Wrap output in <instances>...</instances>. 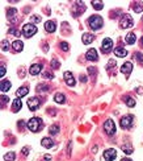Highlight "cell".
<instances>
[{
  "label": "cell",
  "instance_id": "29",
  "mask_svg": "<svg viewBox=\"0 0 143 161\" xmlns=\"http://www.w3.org/2000/svg\"><path fill=\"white\" fill-rule=\"evenodd\" d=\"M8 49H9V42H8L7 40H3V41H1V50L7 51Z\"/></svg>",
  "mask_w": 143,
  "mask_h": 161
},
{
  "label": "cell",
  "instance_id": "24",
  "mask_svg": "<svg viewBox=\"0 0 143 161\" xmlns=\"http://www.w3.org/2000/svg\"><path fill=\"white\" fill-rule=\"evenodd\" d=\"M135 40H136V38H135V34H134V33H129L126 36V42L129 45H133L134 42H135Z\"/></svg>",
  "mask_w": 143,
  "mask_h": 161
},
{
  "label": "cell",
  "instance_id": "2",
  "mask_svg": "<svg viewBox=\"0 0 143 161\" xmlns=\"http://www.w3.org/2000/svg\"><path fill=\"white\" fill-rule=\"evenodd\" d=\"M88 24L89 27H91V29H93V31H97V29H100V28L102 27V19L100 16H91L88 19Z\"/></svg>",
  "mask_w": 143,
  "mask_h": 161
},
{
  "label": "cell",
  "instance_id": "20",
  "mask_svg": "<svg viewBox=\"0 0 143 161\" xmlns=\"http://www.w3.org/2000/svg\"><path fill=\"white\" fill-rule=\"evenodd\" d=\"M12 48H13L14 51H21L24 49V44H22V41L17 40V41H14L13 44H12Z\"/></svg>",
  "mask_w": 143,
  "mask_h": 161
},
{
  "label": "cell",
  "instance_id": "8",
  "mask_svg": "<svg viewBox=\"0 0 143 161\" xmlns=\"http://www.w3.org/2000/svg\"><path fill=\"white\" fill-rule=\"evenodd\" d=\"M112 49H113V41L110 38H105V40L102 41L101 50L104 51V53H109V51H112Z\"/></svg>",
  "mask_w": 143,
  "mask_h": 161
},
{
  "label": "cell",
  "instance_id": "21",
  "mask_svg": "<svg viewBox=\"0 0 143 161\" xmlns=\"http://www.w3.org/2000/svg\"><path fill=\"white\" fill-rule=\"evenodd\" d=\"M0 89H1V93H7L8 90L11 89V82L9 81H1V86H0Z\"/></svg>",
  "mask_w": 143,
  "mask_h": 161
},
{
  "label": "cell",
  "instance_id": "25",
  "mask_svg": "<svg viewBox=\"0 0 143 161\" xmlns=\"http://www.w3.org/2000/svg\"><path fill=\"white\" fill-rule=\"evenodd\" d=\"M16 15V9L14 8H8L7 11V17L9 19V20H13V16Z\"/></svg>",
  "mask_w": 143,
  "mask_h": 161
},
{
  "label": "cell",
  "instance_id": "12",
  "mask_svg": "<svg viewBox=\"0 0 143 161\" xmlns=\"http://www.w3.org/2000/svg\"><path fill=\"white\" fill-rule=\"evenodd\" d=\"M65 81L68 86H75V78L72 77L71 71H66L65 73Z\"/></svg>",
  "mask_w": 143,
  "mask_h": 161
},
{
  "label": "cell",
  "instance_id": "6",
  "mask_svg": "<svg viewBox=\"0 0 143 161\" xmlns=\"http://www.w3.org/2000/svg\"><path fill=\"white\" fill-rule=\"evenodd\" d=\"M41 106V100L38 99V98H30V99L28 100V107H29V110L30 111H36L38 110V107Z\"/></svg>",
  "mask_w": 143,
  "mask_h": 161
},
{
  "label": "cell",
  "instance_id": "13",
  "mask_svg": "<svg viewBox=\"0 0 143 161\" xmlns=\"http://www.w3.org/2000/svg\"><path fill=\"white\" fill-rule=\"evenodd\" d=\"M55 29H57V24H55L54 21H46L45 31L49 32V33H53V32H55Z\"/></svg>",
  "mask_w": 143,
  "mask_h": 161
},
{
  "label": "cell",
  "instance_id": "34",
  "mask_svg": "<svg viewBox=\"0 0 143 161\" xmlns=\"http://www.w3.org/2000/svg\"><path fill=\"white\" fill-rule=\"evenodd\" d=\"M43 78H47V79H53V78H54V75H53V74H51L50 71H45V73H43Z\"/></svg>",
  "mask_w": 143,
  "mask_h": 161
},
{
  "label": "cell",
  "instance_id": "11",
  "mask_svg": "<svg viewBox=\"0 0 143 161\" xmlns=\"http://www.w3.org/2000/svg\"><path fill=\"white\" fill-rule=\"evenodd\" d=\"M121 73H123V74H126V75H129L130 73H131V70H133V63L131 62H125L122 66H121Z\"/></svg>",
  "mask_w": 143,
  "mask_h": 161
},
{
  "label": "cell",
  "instance_id": "19",
  "mask_svg": "<svg viewBox=\"0 0 143 161\" xmlns=\"http://www.w3.org/2000/svg\"><path fill=\"white\" fill-rule=\"evenodd\" d=\"M41 144H42V147H45V148H51L54 145V141L51 140L50 137H43L41 141Z\"/></svg>",
  "mask_w": 143,
  "mask_h": 161
},
{
  "label": "cell",
  "instance_id": "41",
  "mask_svg": "<svg viewBox=\"0 0 143 161\" xmlns=\"http://www.w3.org/2000/svg\"><path fill=\"white\" fill-rule=\"evenodd\" d=\"M88 71L92 74V75H95V73H96V70H95V67H88Z\"/></svg>",
  "mask_w": 143,
  "mask_h": 161
},
{
  "label": "cell",
  "instance_id": "3",
  "mask_svg": "<svg viewBox=\"0 0 143 161\" xmlns=\"http://www.w3.org/2000/svg\"><path fill=\"white\" fill-rule=\"evenodd\" d=\"M36 33H37V27H36V25H33V24H25L24 27H22V34H24L26 38L34 36Z\"/></svg>",
  "mask_w": 143,
  "mask_h": 161
},
{
  "label": "cell",
  "instance_id": "23",
  "mask_svg": "<svg viewBox=\"0 0 143 161\" xmlns=\"http://www.w3.org/2000/svg\"><path fill=\"white\" fill-rule=\"evenodd\" d=\"M121 149H122V152H125L126 154L133 153V147H131L130 144H123L122 147H121Z\"/></svg>",
  "mask_w": 143,
  "mask_h": 161
},
{
  "label": "cell",
  "instance_id": "44",
  "mask_svg": "<svg viewBox=\"0 0 143 161\" xmlns=\"http://www.w3.org/2000/svg\"><path fill=\"white\" fill-rule=\"evenodd\" d=\"M121 161H131V160H130V158H122Z\"/></svg>",
  "mask_w": 143,
  "mask_h": 161
},
{
  "label": "cell",
  "instance_id": "30",
  "mask_svg": "<svg viewBox=\"0 0 143 161\" xmlns=\"http://www.w3.org/2000/svg\"><path fill=\"white\" fill-rule=\"evenodd\" d=\"M134 11H135L136 13H139L143 11V3H135V7H134Z\"/></svg>",
  "mask_w": 143,
  "mask_h": 161
},
{
  "label": "cell",
  "instance_id": "1",
  "mask_svg": "<svg viewBox=\"0 0 143 161\" xmlns=\"http://www.w3.org/2000/svg\"><path fill=\"white\" fill-rule=\"evenodd\" d=\"M28 128L32 131V132H38V131L42 130V120L40 118H32L29 122H28Z\"/></svg>",
  "mask_w": 143,
  "mask_h": 161
},
{
  "label": "cell",
  "instance_id": "37",
  "mask_svg": "<svg viewBox=\"0 0 143 161\" xmlns=\"http://www.w3.org/2000/svg\"><path fill=\"white\" fill-rule=\"evenodd\" d=\"M61 49L62 50H68V44L67 42H61Z\"/></svg>",
  "mask_w": 143,
  "mask_h": 161
},
{
  "label": "cell",
  "instance_id": "4",
  "mask_svg": "<svg viewBox=\"0 0 143 161\" xmlns=\"http://www.w3.org/2000/svg\"><path fill=\"white\" fill-rule=\"evenodd\" d=\"M104 130H105V132L108 135H114V132H116V126H114V122H113L112 119H108L104 123Z\"/></svg>",
  "mask_w": 143,
  "mask_h": 161
},
{
  "label": "cell",
  "instance_id": "18",
  "mask_svg": "<svg viewBox=\"0 0 143 161\" xmlns=\"http://www.w3.org/2000/svg\"><path fill=\"white\" fill-rule=\"evenodd\" d=\"M21 106H22V103H21L20 98H17V99H14L13 103H12V110H13L14 112H18V111L21 110Z\"/></svg>",
  "mask_w": 143,
  "mask_h": 161
},
{
  "label": "cell",
  "instance_id": "43",
  "mask_svg": "<svg viewBox=\"0 0 143 161\" xmlns=\"http://www.w3.org/2000/svg\"><path fill=\"white\" fill-rule=\"evenodd\" d=\"M28 152H29V148H24V149H22V154H25V156L28 154Z\"/></svg>",
  "mask_w": 143,
  "mask_h": 161
},
{
  "label": "cell",
  "instance_id": "28",
  "mask_svg": "<svg viewBox=\"0 0 143 161\" xmlns=\"http://www.w3.org/2000/svg\"><path fill=\"white\" fill-rule=\"evenodd\" d=\"M125 102H126V104L129 107H134V106H135V100H134L133 98H130V96H126V98H125Z\"/></svg>",
  "mask_w": 143,
  "mask_h": 161
},
{
  "label": "cell",
  "instance_id": "26",
  "mask_svg": "<svg viewBox=\"0 0 143 161\" xmlns=\"http://www.w3.org/2000/svg\"><path fill=\"white\" fill-rule=\"evenodd\" d=\"M14 157H16V154L13 152H9V153L4 154V161H12V160H14Z\"/></svg>",
  "mask_w": 143,
  "mask_h": 161
},
{
  "label": "cell",
  "instance_id": "5",
  "mask_svg": "<svg viewBox=\"0 0 143 161\" xmlns=\"http://www.w3.org/2000/svg\"><path fill=\"white\" fill-rule=\"evenodd\" d=\"M119 25H121V28H123V29L131 27V25H133V17L130 16V15H123L121 21H119Z\"/></svg>",
  "mask_w": 143,
  "mask_h": 161
},
{
  "label": "cell",
  "instance_id": "14",
  "mask_svg": "<svg viewBox=\"0 0 143 161\" xmlns=\"http://www.w3.org/2000/svg\"><path fill=\"white\" fill-rule=\"evenodd\" d=\"M93 40H95V36H93V34H91V33H84V34H83V37H82L83 44H85V45H88V44H91V42H93Z\"/></svg>",
  "mask_w": 143,
  "mask_h": 161
},
{
  "label": "cell",
  "instance_id": "9",
  "mask_svg": "<svg viewBox=\"0 0 143 161\" xmlns=\"http://www.w3.org/2000/svg\"><path fill=\"white\" fill-rule=\"evenodd\" d=\"M133 119L134 118L131 115H126V116H123L121 119V127L122 128H129L131 127V124H133Z\"/></svg>",
  "mask_w": 143,
  "mask_h": 161
},
{
  "label": "cell",
  "instance_id": "39",
  "mask_svg": "<svg viewBox=\"0 0 143 161\" xmlns=\"http://www.w3.org/2000/svg\"><path fill=\"white\" fill-rule=\"evenodd\" d=\"M5 71H7V69H5V66H4V65H1V66H0V75H1V77H4V74H5Z\"/></svg>",
  "mask_w": 143,
  "mask_h": 161
},
{
  "label": "cell",
  "instance_id": "36",
  "mask_svg": "<svg viewBox=\"0 0 143 161\" xmlns=\"http://www.w3.org/2000/svg\"><path fill=\"white\" fill-rule=\"evenodd\" d=\"M32 23H36V24H37V23H40V21H41V17L40 16H32Z\"/></svg>",
  "mask_w": 143,
  "mask_h": 161
},
{
  "label": "cell",
  "instance_id": "35",
  "mask_svg": "<svg viewBox=\"0 0 143 161\" xmlns=\"http://www.w3.org/2000/svg\"><path fill=\"white\" fill-rule=\"evenodd\" d=\"M51 66H53L54 69H58L59 66H61V63H59L57 59H53V61H51Z\"/></svg>",
  "mask_w": 143,
  "mask_h": 161
},
{
  "label": "cell",
  "instance_id": "7",
  "mask_svg": "<svg viewBox=\"0 0 143 161\" xmlns=\"http://www.w3.org/2000/svg\"><path fill=\"white\" fill-rule=\"evenodd\" d=\"M117 157V152L116 149H113V148H109V149H106L104 152V158L105 161H114V158Z\"/></svg>",
  "mask_w": 143,
  "mask_h": 161
},
{
  "label": "cell",
  "instance_id": "27",
  "mask_svg": "<svg viewBox=\"0 0 143 161\" xmlns=\"http://www.w3.org/2000/svg\"><path fill=\"white\" fill-rule=\"evenodd\" d=\"M49 131H50V134H51V135H57V134L59 132V126H57V124H53Z\"/></svg>",
  "mask_w": 143,
  "mask_h": 161
},
{
  "label": "cell",
  "instance_id": "31",
  "mask_svg": "<svg viewBox=\"0 0 143 161\" xmlns=\"http://www.w3.org/2000/svg\"><path fill=\"white\" fill-rule=\"evenodd\" d=\"M92 5L95 9H102V7H104V4L101 1H92Z\"/></svg>",
  "mask_w": 143,
  "mask_h": 161
},
{
  "label": "cell",
  "instance_id": "42",
  "mask_svg": "<svg viewBox=\"0 0 143 161\" xmlns=\"http://www.w3.org/2000/svg\"><path fill=\"white\" fill-rule=\"evenodd\" d=\"M8 100H9V99H8V96H1V102H3V103H7L8 102Z\"/></svg>",
  "mask_w": 143,
  "mask_h": 161
},
{
  "label": "cell",
  "instance_id": "15",
  "mask_svg": "<svg viewBox=\"0 0 143 161\" xmlns=\"http://www.w3.org/2000/svg\"><path fill=\"white\" fill-rule=\"evenodd\" d=\"M41 70H42V65L41 63H36V65H32L30 66V74L32 75H37V74H40L41 73Z\"/></svg>",
  "mask_w": 143,
  "mask_h": 161
},
{
  "label": "cell",
  "instance_id": "22",
  "mask_svg": "<svg viewBox=\"0 0 143 161\" xmlns=\"http://www.w3.org/2000/svg\"><path fill=\"white\" fill-rule=\"evenodd\" d=\"M54 100L57 103H65L66 98H65V95H63V94L58 93V94H55V95H54Z\"/></svg>",
  "mask_w": 143,
  "mask_h": 161
},
{
  "label": "cell",
  "instance_id": "40",
  "mask_svg": "<svg viewBox=\"0 0 143 161\" xmlns=\"http://www.w3.org/2000/svg\"><path fill=\"white\" fill-rule=\"evenodd\" d=\"M113 66H116V61H114V59H110L109 63H108V70H109V67H113Z\"/></svg>",
  "mask_w": 143,
  "mask_h": 161
},
{
  "label": "cell",
  "instance_id": "17",
  "mask_svg": "<svg viewBox=\"0 0 143 161\" xmlns=\"http://www.w3.org/2000/svg\"><path fill=\"white\" fill-rule=\"evenodd\" d=\"M28 93H29V89H28L26 86H22V87H20V89L16 91V95H17V98H22V96H25Z\"/></svg>",
  "mask_w": 143,
  "mask_h": 161
},
{
  "label": "cell",
  "instance_id": "45",
  "mask_svg": "<svg viewBox=\"0 0 143 161\" xmlns=\"http://www.w3.org/2000/svg\"><path fill=\"white\" fill-rule=\"evenodd\" d=\"M140 44H142V48H143V37L140 38Z\"/></svg>",
  "mask_w": 143,
  "mask_h": 161
},
{
  "label": "cell",
  "instance_id": "38",
  "mask_svg": "<svg viewBox=\"0 0 143 161\" xmlns=\"http://www.w3.org/2000/svg\"><path fill=\"white\" fill-rule=\"evenodd\" d=\"M9 33H11V34H14V36H17V37L20 36L18 31H17V29H13V28H11V29H9Z\"/></svg>",
  "mask_w": 143,
  "mask_h": 161
},
{
  "label": "cell",
  "instance_id": "16",
  "mask_svg": "<svg viewBox=\"0 0 143 161\" xmlns=\"http://www.w3.org/2000/svg\"><path fill=\"white\" fill-rule=\"evenodd\" d=\"M114 54H116L117 57H121V58H122V57H126L127 55V50L121 48V46H118V48L114 49Z\"/></svg>",
  "mask_w": 143,
  "mask_h": 161
},
{
  "label": "cell",
  "instance_id": "10",
  "mask_svg": "<svg viewBox=\"0 0 143 161\" xmlns=\"http://www.w3.org/2000/svg\"><path fill=\"white\" fill-rule=\"evenodd\" d=\"M85 57H87V59H89V61H97V59H99V54H97L96 49H89V50L87 51Z\"/></svg>",
  "mask_w": 143,
  "mask_h": 161
},
{
  "label": "cell",
  "instance_id": "33",
  "mask_svg": "<svg viewBox=\"0 0 143 161\" xmlns=\"http://www.w3.org/2000/svg\"><path fill=\"white\" fill-rule=\"evenodd\" d=\"M135 58H136V61L139 62V63H142V65H143V54H140V53H136Z\"/></svg>",
  "mask_w": 143,
  "mask_h": 161
},
{
  "label": "cell",
  "instance_id": "32",
  "mask_svg": "<svg viewBox=\"0 0 143 161\" xmlns=\"http://www.w3.org/2000/svg\"><path fill=\"white\" fill-rule=\"evenodd\" d=\"M47 89H49V87H47L46 85H38V86H37V90H38V91H47Z\"/></svg>",
  "mask_w": 143,
  "mask_h": 161
}]
</instances>
